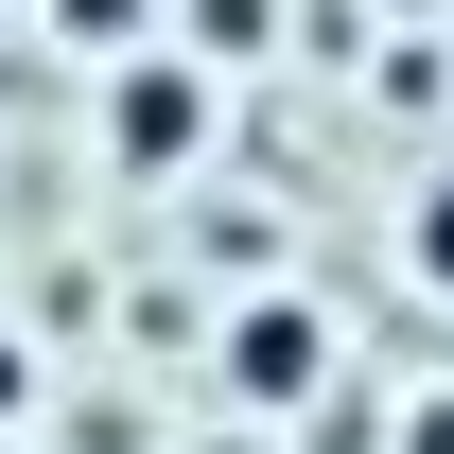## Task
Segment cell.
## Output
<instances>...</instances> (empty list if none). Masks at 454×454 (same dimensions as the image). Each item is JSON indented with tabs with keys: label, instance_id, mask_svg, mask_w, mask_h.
I'll use <instances>...</instances> for the list:
<instances>
[{
	"label": "cell",
	"instance_id": "cell-5",
	"mask_svg": "<svg viewBox=\"0 0 454 454\" xmlns=\"http://www.w3.org/2000/svg\"><path fill=\"white\" fill-rule=\"evenodd\" d=\"M385 454H454V402H419V419H385Z\"/></svg>",
	"mask_w": 454,
	"mask_h": 454
},
{
	"label": "cell",
	"instance_id": "cell-4",
	"mask_svg": "<svg viewBox=\"0 0 454 454\" xmlns=\"http://www.w3.org/2000/svg\"><path fill=\"white\" fill-rule=\"evenodd\" d=\"M140 18L158 0H53V35H88V53H140Z\"/></svg>",
	"mask_w": 454,
	"mask_h": 454
},
{
	"label": "cell",
	"instance_id": "cell-1",
	"mask_svg": "<svg viewBox=\"0 0 454 454\" xmlns=\"http://www.w3.org/2000/svg\"><path fill=\"white\" fill-rule=\"evenodd\" d=\"M210 385L245 402V419H297V402H333V315H315L297 280L227 297V333H210Z\"/></svg>",
	"mask_w": 454,
	"mask_h": 454
},
{
	"label": "cell",
	"instance_id": "cell-6",
	"mask_svg": "<svg viewBox=\"0 0 454 454\" xmlns=\"http://www.w3.org/2000/svg\"><path fill=\"white\" fill-rule=\"evenodd\" d=\"M18 402H35V349H18V333H0V419H18Z\"/></svg>",
	"mask_w": 454,
	"mask_h": 454
},
{
	"label": "cell",
	"instance_id": "cell-3",
	"mask_svg": "<svg viewBox=\"0 0 454 454\" xmlns=\"http://www.w3.org/2000/svg\"><path fill=\"white\" fill-rule=\"evenodd\" d=\"M402 262L454 297V175H419V192H402Z\"/></svg>",
	"mask_w": 454,
	"mask_h": 454
},
{
	"label": "cell",
	"instance_id": "cell-2",
	"mask_svg": "<svg viewBox=\"0 0 454 454\" xmlns=\"http://www.w3.org/2000/svg\"><path fill=\"white\" fill-rule=\"evenodd\" d=\"M106 158L122 175H192V158H210V70L140 35V53L106 70Z\"/></svg>",
	"mask_w": 454,
	"mask_h": 454
}]
</instances>
